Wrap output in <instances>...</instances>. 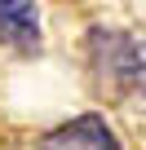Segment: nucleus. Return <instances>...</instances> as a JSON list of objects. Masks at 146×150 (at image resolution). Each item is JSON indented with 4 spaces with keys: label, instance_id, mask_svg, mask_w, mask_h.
I'll return each mask as SVG.
<instances>
[{
    "label": "nucleus",
    "instance_id": "obj_1",
    "mask_svg": "<svg viewBox=\"0 0 146 150\" xmlns=\"http://www.w3.org/2000/svg\"><path fill=\"white\" fill-rule=\"evenodd\" d=\"M89 49V66L98 75V84L133 106H146V35H128V31H93L84 40Z\"/></svg>",
    "mask_w": 146,
    "mask_h": 150
},
{
    "label": "nucleus",
    "instance_id": "obj_2",
    "mask_svg": "<svg viewBox=\"0 0 146 150\" xmlns=\"http://www.w3.org/2000/svg\"><path fill=\"white\" fill-rule=\"evenodd\" d=\"M36 150H124L111 132V124L102 115H80V119H66L62 128L44 132L36 141Z\"/></svg>",
    "mask_w": 146,
    "mask_h": 150
},
{
    "label": "nucleus",
    "instance_id": "obj_3",
    "mask_svg": "<svg viewBox=\"0 0 146 150\" xmlns=\"http://www.w3.org/2000/svg\"><path fill=\"white\" fill-rule=\"evenodd\" d=\"M0 44L18 53L40 49V9L36 5H0Z\"/></svg>",
    "mask_w": 146,
    "mask_h": 150
}]
</instances>
